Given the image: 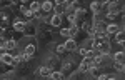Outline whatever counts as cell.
Segmentation results:
<instances>
[{
	"mask_svg": "<svg viewBox=\"0 0 125 80\" xmlns=\"http://www.w3.org/2000/svg\"><path fill=\"white\" fill-rule=\"evenodd\" d=\"M94 49L92 50H95L97 53H108V50H110V43H108V40L107 39H102V40H94Z\"/></svg>",
	"mask_w": 125,
	"mask_h": 80,
	"instance_id": "6da1fadb",
	"label": "cell"
},
{
	"mask_svg": "<svg viewBox=\"0 0 125 80\" xmlns=\"http://www.w3.org/2000/svg\"><path fill=\"white\" fill-rule=\"evenodd\" d=\"M94 30H95L97 35H107V23L102 20H95L94 23Z\"/></svg>",
	"mask_w": 125,
	"mask_h": 80,
	"instance_id": "7a4b0ae2",
	"label": "cell"
},
{
	"mask_svg": "<svg viewBox=\"0 0 125 80\" xmlns=\"http://www.w3.org/2000/svg\"><path fill=\"white\" fill-rule=\"evenodd\" d=\"M90 67H94L92 65V59H88V57H85V59L82 60V63H80V72H87V70H90Z\"/></svg>",
	"mask_w": 125,
	"mask_h": 80,
	"instance_id": "3957f363",
	"label": "cell"
},
{
	"mask_svg": "<svg viewBox=\"0 0 125 80\" xmlns=\"http://www.w3.org/2000/svg\"><path fill=\"white\" fill-rule=\"evenodd\" d=\"M2 62H3L5 65H15L13 55H10V53H2Z\"/></svg>",
	"mask_w": 125,
	"mask_h": 80,
	"instance_id": "277c9868",
	"label": "cell"
},
{
	"mask_svg": "<svg viewBox=\"0 0 125 80\" xmlns=\"http://www.w3.org/2000/svg\"><path fill=\"white\" fill-rule=\"evenodd\" d=\"M48 22H50L52 27H60V25H62V19H60V15H52V17L48 19Z\"/></svg>",
	"mask_w": 125,
	"mask_h": 80,
	"instance_id": "5b68a950",
	"label": "cell"
},
{
	"mask_svg": "<svg viewBox=\"0 0 125 80\" xmlns=\"http://www.w3.org/2000/svg\"><path fill=\"white\" fill-rule=\"evenodd\" d=\"M68 7V3H65V2H60V3H57L55 5V15H60L62 12H65V9Z\"/></svg>",
	"mask_w": 125,
	"mask_h": 80,
	"instance_id": "8992f818",
	"label": "cell"
},
{
	"mask_svg": "<svg viewBox=\"0 0 125 80\" xmlns=\"http://www.w3.org/2000/svg\"><path fill=\"white\" fill-rule=\"evenodd\" d=\"M63 45H65V50H75V47H77V45H75V40H73V39H68L67 42L63 43Z\"/></svg>",
	"mask_w": 125,
	"mask_h": 80,
	"instance_id": "52a82bcc",
	"label": "cell"
},
{
	"mask_svg": "<svg viewBox=\"0 0 125 80\" xmlns=\"http://www.w3.org/2000/svg\"><path fill=\"white\" fill-rule=\"evenodd\" d=\"M115 40H117V43H120V45L124 43V40H125V33L122 32V30H118V32L115 33Z\"/></svg>",
	"mask_w": 125,
	"mask_h": 80,
	"instance_id": "ba28073f",
	"label": "cell"
},
{
	"mask_svg": "<svg viewBox=\"0 0 125 80\" xmlns=\"http://www.w3.org/2000/svg\"><path fill=\"white\" fill-rule=\"evenodd\" d=\"M13 29L17 30V32H23V30H25V23L20 22V20H17V22L13 23Z\"/></svg>",
	"mask_w": 125,
	"mask_h": 80,
	"instance_id": "9c48e42d",
	"label": "cell"
},
{
	"mask_svg": "<svg viewBox=\"0 0 125 80\" xmlns=\"http://www.w3.org/2000/svg\"><path fill=\"white\" fill-rule=\"evenodd\" d=\"M39 73L42 75V77H50V67H40V70H39Z\"/></svg>",
	"mask_w": 125,
	"mask_h": 80,
	"instance_id": "30bf717a",
	"label": "cell"
},
{
	"mask_svg": "<svg viewBox=\"0 0 125 80\" xmlns=\"http://www.w3.org/2000/svg\"><path fill=\"white\" fill-rule=\"evenodd\" d=\"M50 79L52 80H63V73L62 72H52L50 73Z\"/></svg>",
	"mask_w": 125,
	"mask_h": 80,
	"instance_id": "8fae6325",
	"label": "cell"
},
{
	"mask_svg": "<svg viewBox=\"0 0 125 80\" xmlns=\"http://www.w3.org/2000/svg\"><path fill=\"white\" fill-rule=\"evenodd\" d=\"M118 29H117V23H110V25H107V35L108 33H117Z\"/></svg>",
	"mask_w": 125,
	"mask_h": 80,
	"instance_id": "7c38bea8",
	"label": "cell"
},
{
	"mask_svg": "<svg viewBox=\"0 0 125 80\" xmlns=\"http://www.w3.org/2000/svg\"><path fill=\"white\" fill-rule=\"evenodd\" d=\"M5 47H7V50H13L15 49V47H17V42H15V40L13 39H10V40H7V43H5Z\"/></svg>",
	"mask_w": 125,
	"mask_h": 80,
	"instance_id": "4fadbf2b",
	"label": "cell"
},
{
	"mask_svg": "<svg viewBox=\"0 0 125 80\" xmlns=\"http://www.w3.org/2000/svg\"><path fill=\"white\" fill-rule=\"evenodd\" d=\"M25 53H27V55H30V57H32V55H33V53H35V45H33V43H29V45H27V47H25Z\"/></svg>",
	"mask_w": 125,
	"mask_h": 80,
	"instance_id": "5bb4252c",
	"label": "cell"
},
{
	"mask_svg": "<svg viewBox=\"0 0 125 80\" xmlns=\"http://www.w3.org/2000/svg\"><path fill=\"white\" fill-rule=\"evenodd\" d=\"M118 10H122L120 5H117V3H110V7H108V12H110V13H117ZM117 15H118V13H117Z\"/></svg>",
	"mask_w": 125,
	"mask_h": 80,
	"instance_id": "9a60e30c",
	"label": "cell"
},
{
	"mask_svg": "<svg viewBox=\"0 0 125 80\" xmlns=\"http://www.w3.org/2000/svg\"><path fill=\"white\" fill-rule=\"evenodd\" d=\"M30 10L37 15V13H39V10H40V3H39V2H32V3H30Z\"/></svg>",
	"mask_w": 125,
	"mask_h": 80,
	"instance_id": "2e32d148",
	"label": "cell"
},
{
	"mask_svg": "<svg viewBox=\"0 0 125 80\" xmlns=\"http://www.w3.org/2000/svg\"><path fill=\"white\" fill-rule=\"evenodd\" d=\"M42 9H43V12H52L53 10V3L52 2H45V3H42Z\"/></svg>",
	"mask_w": 125,
	"mask_h": 80,
	"instance_id": "e0dca14e",
	"label": "cell"
},
{
	"mask_svg": "<svg viewBox=\"0 0 125 80\" xmlns=\"http://www.w3.org/2000/svg\"><path fill=\"white\" fill-rule=\"evenodd\" d=\"M90 73H92L94 77H97V79H98V77L102 75V73H100V67H90Z\"/></svg>",
	"mask_w": 125,
	"mask_h": 80,
	"instance_id": "ac0fdd59",
	"label": "cell"
},
{
	"mask_svg": "<svg viewBox=\"0 0 125 80\" xmlns=\"http://www.w3.org/2000/svg\"><path fill=\"white\" fill-rule=\"evenodd\" d=\"M67 19H68V22L73 25V23H75V20H77V13H75V12H68Z\"/></svg>",
	"mask_w": 125,
	"mask_h": 80,
	"instance_id": "d6986e66",
	"label": "cell"
},
{
	"mask_svg": "<svg viewBox=\"0 0 125 80\" xmlns=\"http://www.w3.org/2000/svg\"><path fill=\"white\" fill-rule=\"evenodd\" d=\"M114 59H115V62H118V63H124V52H117L115 55H114Z\"/></svg>",
	"mask_w": 125,
	"mask_h": 80,
	"instance_id": "ffe728a7",
	"label": "cell"
},
{
	"mask_svg": "<svg viewBox=\"0 0 125 80\" xmlns=\"http://www.w3.org/2000/svg\"><path fill=\"white\" fill-rule=\"evenodd\" d=\"M72 69H73V63H72L70 60H67V62H63V70H65V72H70Z\"/></svg>",
	"mask_w": 125,
	"mask_h": 80,
	"instance_id": "44dd1931",
	"label": "cell"
},
{
	"mask_svg": "<svg viewBox=\"0 0 125 80\" xmlns=\"http://www.w3.org/2000/svg\"><path fill=\"white\" fill-rule=\"evenodd\" d=\"M90 9H92V12H94V13H98V10H100V3L94 2V3L90 5Z\"/></svg>",
	"mask_w": 125,
	"mask_h": 80,
	"instance_id": "7402d4cb",
	"label": "cell"
},
{
	"mask_svg": "<svg viewBox=\"0 0 125 80\" xmlns=\"http://www.w3.org/2000/svg\"><path fill=\"white\" fill-rule=\"evenodd\" d=\"M60 35H62V37H72L70 29H62V30H60Z\"/></svg>",
	"mask_w": 125,
	"mask_h": 80,
	"instance_id": "603a6c76",
	"label": "cell"
},
{
	"mask_svg": "<svg viewBox=\"0 0 125 80\" xmlns=\"http://www.w3.org/2000/svg\"><path fill=\"white\" fill-rule=\"evenodd\" d=\"M78 53H80V55H82V57L85 59V57H88V49H85V47H82V49L78 50Z\"/></svg>",
	"mask_w": 125,
	"mask_h": 80,
	"instance_id": "cb8c5ba5",
	"label": "cell"
},
{
	"mask_svg": "<svg viewBox=\"0 0 125 80\" xmlns=\"http://www.w3.org/2000/svg\"><path fill=\"white\" fill-rule=\"evenodd\" d=\"M114 69H117V70H124V63H118V62H114Z\"/></svg>",
	"mask_w": 125,
	"mask_h": 80,
	"instance_id": "d4e9b609",
	"label": "cell"
},
{
	"mask_svg": "<svg viewBox=\"0 0 125 80\" xmlns=\"http://www.w3.org/2000/svg\"><path fill=\"white\" fill-rule=\"evenodd\" d=\"M7 25H9V22H7V17L3 15V20H2V30H5V29H7Z\"/></svg>",
	"mask_w": 125,
	"mask_h": 80,
	"instance_id": "484cf974",
	"label": "cell"
},
{
	"mask_svg": "<svg viewBox=\"0 0 125 80\" xmlns=\"http://www.w3.org/2000/svg\"><path fill=\"white\" fill-rule=\"evenodd\" d=\"M77 32H78L77 25H72V29H70V33H72V35H75V33H77Z\"/></svg>",
	"mask_w": 125,
	"mask_h": 80,
	"instance_id": "4316f807",
	"label": "cell"
},
{
	"mask_svg": "<svg viewBox=\"0 0 125 80\" xmlns=\"http://www.w3.org/2000/svg\"><path fill=\"white\" fill-rule=\"evenodd\" d=\"M62 52H65V45H58L57 47V53H62Z\"/></svg>",
	"mask_w": 125,
	"mask_h": 80,
	"instance_id": "83f0119b",
	"label": "cell"
},
{
	"mask_svg": "<svg viewBox=\"0 0 125 80\" xmlns=\"http://www.w3.org/2000/svg\"><path fill=\"white\" fill-rule=\"evenodd\" d=\"M75 13H77V15H80V17H82V15H85L87 12H85V10H83V9H78L77 12H75Z\"/></svg>",
	"mask_w": 125,
	"mask_h": 80,
	"instance_id": "f1b7e54d",
	"label": "cell"
},
{
	"mask_svg": "<svg viewBox=\"0 0 125 80\" xmlns=\"http://www.w3.org/2000/svg\"><path fill=\"white\" fill-rule=\"evenodd\" d=\"M107 17H108L110 20H114V19L117 17V13H110V12H108V13H107Z\"/></svg>",
	"mask_w": 125,
	"mask_h": 80,
	"instance_id": "f546056e",
	"label": "cell"
},
{
	"mask_svg": "<svg viewBox=\"0 0 125 80\" xmlns=\"http://www.w3.org/2000/svg\"><path fill=\"white\" fill-rule=\"evenodd\" d=\"M107 80H117L115 75H107Z\"/></svg>",
	"mask_w": 125,
	"mask_h": 80,
	"instance_id": "4dcf8cb0",
	"label": "cell"
},
{
	"mask_svg": "<svg viewBox=\"0 0 125 80\" xmlns=\"http://www.w3.org/2000/svg\"><path fill=\"white\" fill-rule=\"evenodd\" d=\"M72 80H75V79H72Z\"/></svg>",
	"mask_w": 125,
	"mask_h": 80,
	"instance_id": "1f68e13d",
	"label": "cell"
}]
</instances>
